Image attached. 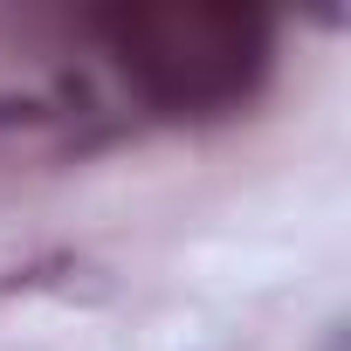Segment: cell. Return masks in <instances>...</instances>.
Listing matches in <instances>:
<instances>
[{
	"label": "cell",
	"instance_id": "obj_1",
	"mask_svg": "<svg viewBox=\"0 0 351 351\" xmlns=\"http://www.w3.org/2000/svg\"><path fill=\"white\" fill-rule=\"evenodd\" d=\"M97 35L165 117H214L241 104L276 56L262 8H104Z\"/></svg>",
	"mask_w": 351,
	"mask_h": 351
},
{
	"label": "cell",
	"instance_id": "obj_2",
	"mask_svg": "<svg viewBox=\"0 0 351 351\" xmlns=\"http://www.w3.org/2000/svg\"><path fill=\"white\" fill-rule=\"evenodd\" d=\"M49 110L35 104V97H0V124H42Z\"/></svg>",
	"mask_w": 351,
	"mask_h": 351
}]
</instances>
